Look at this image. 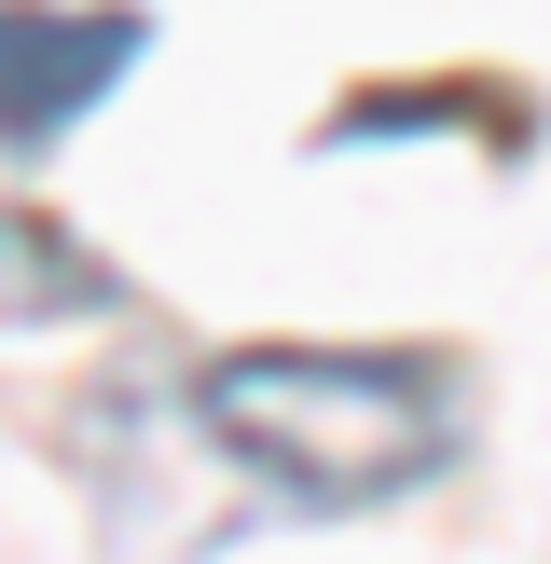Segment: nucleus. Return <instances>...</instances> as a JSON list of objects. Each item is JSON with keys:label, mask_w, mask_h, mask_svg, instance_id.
<instances>
[{"label": "nucleus", "mask_w": 551, "mask_h": 564, "mask_svg": "<svg viewBox=\"0 0 551 564\" xmlns=\"http://www.w3.org/2000/svg\"><path fill=\"white\" fill-rule=\"evenodd\" d=\"M138 42H152V28H138L125 0H97V14L0 0V152H42V138H69L83 110H97L110 83L138 69Z\"/></svg>", "instance_id": "2"}, {"label": "nucleus", "mask_w": 551, "mask_h": 564, "mask_svg": "<svg viewBox=\"0 0 551 564\" xmlns=\"http://www.w3.org/2000/svg\"><path fill=\"white\" fill-rule=\"evenodd\" d=\"M193 427L290 510H372L455 455V372L400 345H220L193 372Z\"/></svg>", "instance_id": "1"}, {"label": "nucleus", "mask_w": 551, "mask_h": 564, "mask_svg": "<svg viewBox=\"0 0 551 564\" xmlns=\"http://www.w3.org/2000/svg\"><path fill=\"white\" fill-rule=\"evenodd\" d=\"M69 303H110V275L83 262L55 220H0V330L14 317H69Z\"/></svg>", "instance_id": "3"}]
</instances>
